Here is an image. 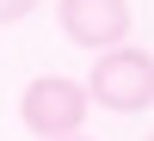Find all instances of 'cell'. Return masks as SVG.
<instances>
[{
  "label": "cell",
  "mask_w": 154,
  "mask_h": 141,
  "mask_svg": "<svg viewBox=\"0 0 154 141\" xmlns=\"http://www.w3.org/2000/svg\"><path fill=\"white\" fill-rule=\"evenodd\" d=\"M86 104H93V92H86L80 80H68V74H37V80L25 86V98H19V123L31 135H43V141H62V135H80Z\"/></svg>",
  "instance_id": "cell-2"
},
{
  "label": "cell",
  "mask_w": 154,
  "mask_h": 141,
  "mask_svg": "<svg viewBox=\"0 0 154 141\" xmlns=\"http://www.w3.org/2000/svg\"><path fill=\"white\" fill-rule=\"evenodd\" d=\"M31 12H37V0H0V25H19Z\"/></svg>",
  "instance_id": "cell-4"
},
{
  "label": "cell",
  "mask_w": 154,
  "mask_h": 141,
  "mask_svg": "<svg viewBox=\"0 0 154 141\" xmlns=\"http://www.w3.org/2000/svg\"><path fill=\"white\" fill-rule=\"evenodd\" d=\"M56 25L68 43L80 49H111V43H130V0H56Z\"/></svg>",
  "instance_id": "cell-3"
},
{
  "label": "cell",
  "mask_w": 154,
  "mask_h": 141,
  "mask_svg": "<svg viewBox=\"0 0 154 141\" xmlns=\"http://www.w3.org/2000/svg\"><path fill=\"white\" fill-rule=\"evenodd\" d=\"M148 141H154V135H148Z\"/></svg>",
  "instance_id": "cell-6"
},
{
  "label": "cell",
  "mask_w": 154,
  "mask_h": 141,
  "mask_svg": "<svg viewBox=\"0 0 154 141\" xmlns=\"http://www.w3.org/2000/svg\"><path fill=\"white\" fill-rule=\"evenodd\" d=\"M86 92H93V104L117 110V117L148 110V104H154V55H148V49H136V43H111V49H99Z\"/></svg>",
  "instance_id": "cell-1"
},
{
  "label": "cell",
  "mask_w": 154,
  "mask_h": 141,
  "mask_svg": "<svg viewBox=\"0 0 154 141\" xmlns=\"http://www.w3.org/2000/svg\"><path fill=\"white\" fill-rule=\"evenodd\" d=\"M62 141H93V135H62Z\"/></svg>",
  "instance_id": "cell-5"
}]
</instances>
